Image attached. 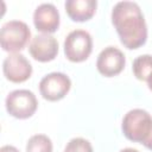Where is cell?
Segmentation results:
<instances>
[{"mask_svg":"<svg viewBox=\"0 0 152 152\" xmlns=\"http://www.w3.org/2000/svg\"><path fill=\"white\" fill-rule=\"evenodd\" d=\"M110 17L120 42L125 48L134 50L146 43L147 25L137 2L119 1L113 7Z\"/></svg>","mask_w":152,"mask_h":152,"instance_id":"cell-1","label":"cell"},{"mask_svg":"<svg viewBox=\"0 0 152 152\" xmlns=\"http://www.w3.org/2000/svg\"><path fill=\"white\" fill-rule=\"evenodd\" d=\"M121 129L128 140L146 146L152 137V116L145 109H131L122 119Z\"/></svg>","mask_w":152,"mask_h":152,"instance_id":"cell-2","label":"cell"},{"mask_svg":"<svg viewBox=\"0 0 152 152\" xmlns=\"http://www.w3.org/2000/svg\"><path fill=\"white\" fill-rule=\"evenodd\" d=\"M31 38V31L27 24L20 20H10L1 26L0 44L2 50L15 53L25 48Z\"/></svg>","mask_w":152,"mask_h":152,"instance_id":"cell-3","label":"cell"},{"mask_svg":"<svg viewBox=\"0 0 152 152\" xmlns=\"http://www.w3.org/2000/svg\"><path fill=\"white\" fill-rule=\"evenodd\" d=\"M5 104L10 115L17 119H27L36 113L38 101L31 90L15 89L7 95Z\"/></svg>","mask_w":152,"mask_h":152,"instance_id":"cell-4","label":"cell"},{"mask_svg":"<svg viewBox=\"0 0 152 152\" xmlns=\"http://www.w3.org/2000/svg\"><path fill=\"white\" fill-rule=\"evenodd\" d=\"M93 51V38L86 30L71 31L64 40V55L70 62L86 61Z\"/></svg>","mask_w":152,"mask_h":152,"instance_id":"cell-5","label":"cell"},{"mask_svg":"<svg viewBox=\"0 0 152 152\" xmlns=\"http://www.w3.org/2000/svg\"><path fill=\"white\" fill-rule=\"evenodd\" d=\"M71 81L63 72H50L39 82V93L48 101L62 100L70 90Z\"/></svg>","mask_w":152,"mask_h":152,"instance_id":"cell-6","label":"cell"},{"mask_svg":"<svg viewBox=\"0 0 152 152\" xmlns=\"http://www.w3.org/2000/svg\"><path fill=\"white\" fill-rule=\"evenodd\" d=\"M126 64L124 52L115 46L104 48L97 56L96 69L104 77H113L119 75Z\"/></svg>","mask_w":152,"mask_h":152,"instance_id":"cell-7","label":"cell"},{"mask_svg":"<svg viewBox=\"0 0 152 152\" xmlns=\"http://www.w3.org/2000/svg\"><path fill=\"white\" fill-rule=\"evenodd\" d=\"M2 71L8 81L13 83H21L31 77L32 65L24 55L15 52L10 53L4 59Z\"/></svg>","mask_w":152,"mask_h":152,"instance_id":"cell-8","label":"cell"},{"mask_svg":"<svg viewBox=\"0 0 152 152\" xmlns=\"http://www.w3.org/2000/svg\"><path fill=\"white\" fill-rule=\"evenodd\" d=\"M30 55L38 62L45 63L53 61L58 53V42L57 39L48 33H42L34 36L28 45Z\"/></svg>","mask_w":152,"mask_h":152,"instance_id":"cell-9","label":"cell"},{"mask_svg":"<svg viewBox=\"0 0 152 152\" xmlns=\"http://www.w3.org/2000/svg\"><path fill=\"white\" fill-rule=\"evenodd\" d=\"M33 24L42 33H53L59 27V12L53 4H40L33 12Z\"/></svg>","mask_w":152,"mask_h":152,"instance_id":"cell-10","label":"cell"},{"mask_svg":"<svg viewBox=\"0 0 152 152\" xmlns=\"http://www.w3.org/2000/svg\"><path fill=\"white\" fill-rule=\"evenodd\" d=\"M66 14L74 21H87L96 12V0H66L64 4Z\"/></svg>","mask_w":152,"mask_h":152,"instance_id":"cell-11","label":"cell"},{"mask_svg":"<svg viewBox=\"0 0 152 152\" xmlns=\"http://www.w3.org/2000/svg\"><path fill=\"white\" fill-rule=\"evenodd\" d=\"M134 76L140 81H148L152 77V55H141L133 61Z\"/></svg>","mask_w":152,"mask_h":152,"instance_id":"cell-12","label":"cell"},{"mask_svg":"<svg viewBox=\"0 0 152 152\" xmlns=\"http://www.w3.org/2000/svg\"><path fill=\"white\" fill-rule=\"evenodd\" d=\"M26 152H52V141L45 134H34L27 140Z\"/></svg>","mask_w":152,"mask_h":152,"instance_id":"cell-13","label":"cell"},{"mask_svg":"<svg viewBox=\"0 0 152 152\" xmlns=\"http://www.w3.org/2000/svg\"><path fill=\"white\" fill-rule=\"evenodd\" d=\"M64 152H93V146L84 138H72L66 144Z\"/></svg>","mask_w":152,"mask_h":152,"instance_id":"cell-14","label":"cell"},{"mask_svg":"<svg viewBox=\"0 0 152 152\" xmlns=\"http://www.w3.org/2000/svg\"><path fill=\"white\" fill-rule=\"evenodd\" d=\"M0 152H19V150L12 145H4L0 148Z\"/></svg>","mask_w":152,"mask_h":152,"instance_id":"cell-15","label":"cell"},{"mask_svg":"<svg viewBox=\"0 0 152 152\" xmlns=\"http://www.w3.org/2000/svg\"><path fill=\"white\" fill-rule=\"evenodd\" d=\"M119 152H139V151H138V150H135V148H132V147H126V148L120 150Z\"/></svg>","mask_w":152,"mask_h":152,"instance_id":"cell-16","label":"cell"},{"mask_svg":"<svg viewBox=\"0 0 152 152\" xmlns=\"http://www.w3.org/2000/svg\"><path fill=\"white\" fill-rule=\"evenodd\" d=\"M147 86H148V89L152 91V77H151V78L147 81Z\"/></svg>","mask_w":152,"mask_h":152,"instance_id":"cell-17","label":"cell"}]
</instances>
